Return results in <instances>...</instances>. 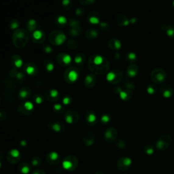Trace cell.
Returning a JSON list of instances; mask_svg holds the SVG:
<instances>
[{
	"label": "cell",
	"mask_w": 174,
	"mask_h": 174,
	"mask_svg": "<svg viewBox=\"0 0 174 174\" xmlns=\"http://www.w3.org/2000/svg\"><path fill=\"white\" fill-rule=\"evenodd\" d=\"M98 66L99 68L97 72L98 74H103V73L107 72L109 69V67H110L108 61L105 58L99 57V56H96L93 60L89 61V67H92L91 69L93 72H95Z\"/></svg>",
	"instance_id": "6da1fadb"
},
{
	"label": "cell",
	"mask_w": 174,
	"mask_h": 174,
	"mask_svg": "<svg viewBox=\"0 0 174 174\" xmlns=\"http://www.w3.org/2000/svg\"><path fill=\"white\" fill-rule=\"evenodd\" d=\"M78 158L74 155H69L64 158L63 161V167L69 172L74 171L78 165Z\"/></svg>",
	"instance_id": "7a4b0ae2"
},
{
	"label": "cell",
	"mask_w": 174,
	"mask_h": 174,
	"mask_svg": "<svg viewBox=\"0 0 174 174\" xmlns=\"http://www.w3.org/2000/svg\"><path fill=\"white\" fill-rule=\"evenodd\" d=\"M172 139L169 135L165 134L161 135L158 138L157 142V147L160 151H165V150L170 146L172 144Z\"/></svg>",
	"instance_id": "3957f363"
},
{
	"label": "cell",
	"mask_w": 174,
	"mask_h": 174,
	"mask_svg": "<svg viewBox=\"0 0 174 174\" xmlns=\"http://www.w3.org/2000/svg\"><path fill=\"white\" fill-rule=\"evenodd\" d=\"M152 80L156 84H161L167 78L166 72L163 69L157 68L152 71L150 75Z\"/></svg>",
	"instance_id": "277c9868"
},
{
	"label": "cell",
	"mask_w": 174,
	"mask_h": 174,
	"mask_svg": "<svg viewBox=\"0 0 174 174\" xmlns=\"http://www.w3.org/2000/svg\"><path fill=\"white\" fill-rule=\"evenodd\" d=\"M108 80L112 84H116L123 78V72L120 69H115L113 72L108 73Z\"/></svg>",
	"instance_id": "5b68a950"
},
{
	"label": "cell",
	"mask_w": 174,
	"mask_h": 174,
	"mask_svg": "<svg viewBox=\"0 0 174 174\" xmlns=\"http://www.w3.org/2000/svg\"><path fill=\"white\" fill-rule=\"evenodd\" d=\"M131 165V160L129 157H121L117 162V167L121 172L129 169Z\"/></svg>",
	"instance_id": "8992f818"
},
{
	"label": "cell",
	"mask_w": 174,
	"mask_h": 174,
	"mask_svg": "<svg viewBox=\"0 0 174 174\" xmlns=\"http://www.w3.org/2000/svg\"><path fill=\"white\" fill-rule=\"evenodd\" d=\"M65 119L69 124H76L78 122L80 116L75 110H68L65 114Z\"/></svg>",
	"instance_id": "52a82bcc"
},
{
	"label": "cell",
	"mask_w": 174,
	"mask_h": 174,
	"mask_svg": "<svg viewBox=\"0 0 174 174\" xmlns=\"http://www.w3.org/2000/svg\"><path fill=\"white\" fill-rule=\"evenodd\" d=\"M118 131L115 128H108L104 133V140L108 143H112L116 139Z\"/></svg>",
	"instance_id": "ba28073f"
},
{
	"label": "cell",
	"mask_w": 174,
	"mask_h": 174,
	"mask_svg": "<svg viewBox=\"0 0 174 174\" xmlns=\"http://www.w3.org/2000/svg\"><path fill=\"white\" fill-rule=\"evenodd\" d=\"M6 158L10 164H15L19 162L20 159V154L17 150L13 149L8 152Z\"/></svg>",
	"instance_id": "9c48e42d"
},
{
	"label": "cell",
	"mask_w": 174,
	"mask_h": 174,
	"mask_svg": "<svg viewBox=\"0 0 174 174\" xmlns=\"http://www.w3.org/2000/svg\"><path fill=\"white\" fill-rule=\"evenodd\" d=\"M47 127H48L50 130H52L57 133H61L66 130V126H65L64 124L59 121L50 122L48 123V125H47Z\"/></svg>",
	"instance_id": "30bf717a"
},
{
	"label": "cell",
	"mask_w": 174,
	"mask_h": 174,
	"mask_svg": "<svg viewBox=\"0 0 174 174\" xmlns=\"http://www.w3.org/2000/svg\"><path fill=\"white\" fill-rule=\"evenodd\" d=\"M46 159L48 164L55 165H57L61 161V157L57 152H51L46 155Z\"/></svg>",
	"instance_id": "8fae6325"
},
{
	"label": "cell",
	"mask_w": 174,
	"mask_h": 174,
	"mask_svg": "<svg viewBox=\"0 0 174 174\" xmlns=\"http://www.w3.org/2000/svg\"><path fill=\"white\" fill-rule=\"evenodd\" d=\"M95 141V135L92 132H88L84 135L82 141L86 146H92Z\"/></svg>",
	"instance_id": "7c38bea8"
},
{
	"label": "cell",
	"mask_w": 174,
	"mask_h": 174,
	"mask_svg": "<svg viewBox=\"0 0 174 174\" xmlns=\"http://www.w3.org/2000/svg\"><path fill=\"white\" fill-rule=\"evenodd\" d=\"M161 93L163 97H166V98H169L173 95V91L172 87L170 85L168 84H164L160 88Z\"/></svg>",
	"instance_id": "4fadbf2b"
},
{
	"label": "cell",
	"mask_w": 174,
	"mask_h": 174,
	"mask_svg": "<svg viewBox=\"0 0 174 174\" xmlns=\"http://www.w3.org/2000/svg\"><path fill=\"white\" fill-rule=\"evenodd\" d=\"M96 116L93 111L89 110L86 113V120L89 125H93L96 123Z\"/></svg>",
	"instance_id": "5bb4252c"
},
{
	"label": "cell",
	"mask_w": 174,
	"mask_h": 174,
	"mask_svg": "<svg viewBox=\"0 0 174 174\" xmlns=\"http://www.w3.org/2000/svg\"><path fill=\"white\" fill-rule=\"evenodd\" d=\"M116 21L118 23V25L120 26H126L129 25V21L125 15L123 14H119L116 16Z\"/></svg>",
	"instance_id": "9a60e30c"
},
{
	"label": "cell",
	"mask_w": 174,
	"mask_h": 174,
	"mask_svg": "<svg viewBox=\"0 0 174 174\" xmlns=\"http://www.w3.org/2000/svg\"><path fill=\"white\" fill-rule=\"evenodd\" d=\"M162 29L168 36L170 37L174 38V26L172 25H165L164 24L162 25Z\"/></svg>",
	"instance_id": "2e32d148"
},
{
	"label": "cell",
	"mask_w": 174,
	"mask_h": 174,
	"mask_svg": "<svg viewBox=\"0 0 174 174\" xmlns=\"http://www.w3.org/2000/svg\"><path fill=\"white\" fill-rule=\"evenodd\" d=\"M138 72V67L134 63H131L127 68V73L129 76L131 78L135 77L137 74Z\"/></svg>",
	"instance_id": "e0dca14e"
},
{
	"label": "cell",
	"mask_w": 174,
	"mask_h": 174,
	"mask_svg": "<svg viewBox=\"0 0 174 174\" xmlns=\"http://www.w3.org/2000/svg\"><path fill=\"white\" fill-rule=\"evenodd\" d=\"M30 169L31 167L27 163H21L19 165V171L23 174H28Z\"/></svg>",
	"instance_id": "ac0fdd59"
},
{
	"label": "cell",
	"mask_w": 174,
	"mask_h": 174,
	"mask_svg": "<svg viewBox=\"0 0 174 174\" xmlns=\"http://www.w3.org/2000/svg\"><path fill=\"white\" fill-rule=\"evenodd\" d=\"M86 85L88 87H91L95 84L96 82V78L93 75H88L86 78Z\"/></svg>",
	"instance_id": "d6986e66"
},
{
	"label": "cell",
	"mask_w": 174,
	"mask_h": 174,
	"mask_svg": "<svg viewBox=\"0 0 174 174\" xmlns=\"http://www.w3.org/2000/svg\"><path fill=\"white\" fill-rule=\"evenodd\" d=\"M125 58H126V61H127L128 62H129V63H131V64L135 63V62L136 61V60H137V56H136V55H135V53L131 52H128L127 54H126Z\"/></svg>",
	"instance_id": "ffe728a7"
},
{
	"label": "cell",
	"mask_w": 174,
	"mask_h": 174,
	"mask_svg": "<svg viewBox=\"0 0 174 174\" xmlns=\"http://www.w3.org/2000/svg\"><path fill=\"white\" fill-rule=\"evenodd\" d=\"M120 97H121L123 100L128 101V100H129L131 98L132 93L131 92V91L126 90L125 91H123V92L120 93Z\"/></svg>",
	"instance_id": "44dd1931"
},
{
	"label": "cell",
	"mask_w": 174,
	"mask_h": 174,
	"mask_svg": "<svg viewBox=\"0 0 174 174\" xmlns=\"http://www.w3.org/2000/svg\"><path fill=\"white\" fill-rule=\"evenodd\" d=\"M109 45H110V47L111 48L115 49V50H119V48H120L121 44H120V42H119V40H110Z\"/></svg>",
	"instance_id": "7402d4cb"
},
{
	"label": "cell",
	"mask_w": 174,
	"mask_h": 174,
	"mask_svg": "<svg viewBox=\"0 0 174 174\" xmlns=\"http://www.w3.org/2000/svg\"><path fill=\"white\" fill-rule=\"evenodd\" d=\"M58 96V93L55 90H52L51 91L48 95H47V99H48L49 101H55L57 100Z\"/></svg>",
	"instance_id": "603a6c76"
},
{
	"label": "cell",
	"mask_w": 174,
	"mask_h": 174,
	"mask_svg": "<svg viewBox=\"0 0 174 174\" xmlns=\"http://www.w3.org/2000/svg\"><path fill=\"white\" fill-rule=\"evenodd\" d=\"M31 164L35 167L40 166V165L42 164V159L38 157H35L34 158H32Z\"/></svg>",
	"instance_id": "cb8c5ba5"
},
{
	"label": "cell",
	"mask_w": 174,
	"mask_h": 174,
	"mask_svg": "<svg viewBox=\"0 0 174 174\" xmlns=\"http://www.w3.org/2000/svg\"><path fill=\"white\" fill-rule=\"evenodd\" d=\"M144 152L146 153V154H152L153 152H154V148H153V146L151 145H146L144 148Z\"/></svg>",
	"instance_id": "d4e9b609"
},
{
	"label": "cell",
	"mask_w": 174,
	"mask_h": 174,
	"mask_svg": "<svg viewBox=\"0 0 174 174\" xmlns=\"http://www.w3.org/2000/svg\"><path fill=\"white\" fill-rule=\"evenodd\" d=\"M147 91L150 95H153L157 91V87L154 84H150L147 87Z\"/></svg>",
	"instance_id": "484cf974"
},
{
	"label": "cell",
	"mask_w": 174,
	"mask_h": 174,
	"mask_svg": "<svg viewBox=\"0 0 174 174\" xmlns=\"http://www.w3.org/2000/svg\"><path fill=\"white\" fill-rule=\"evenodd\" d=\"M19 112L20 114H21L23 115H29L31 113V112L26 110L23 105H21L19 108Z\"/></svg>",
	"instance_id": "4316f807"
},
{
	"label": "cell",
	"mask_w": 174,
	"mask_h": 174,
	"mask_svg": "<svg viewBox=\"0 0 174 174\" xmlns=\"http://www.w3.org/2000/svg\"><path fill=\"white\" fill-rule=\"evenodd\" d=\"M110 119H111V118H110V115H108V114H105L104 115V116H102L101 117V122L103 123H104V124H106V123H108L110 121Z\"/></svg>",
	"instance_id": "83f0119b"
},
{
	"label": "cell",
	"mask_w": 174,
	"mask_h": 174,
	"mask_svg": "<svg viewBox=\"0 0 174 174\" xmlns=\"http://www.w3.org/2000/svg\"><path fill=\"white\" fill-rule=\"evenodd\" d=\"M23 105H24V107L26 109V110H27L28 111H30L31 112L32 110H33V105H32L31 103H29V102H27L25 103V104H23Z\"/></svg>",
	"instance_id": "f1b7e54d"
},
{
	"label": "cell",
	"mask_w": 174,
	"mask_h": 174,
	"mask_svg": "<svg viewBox=\"0 0 174 174\" xmlns=\"http://www.w3.org/2000/svg\"><path fill=\"white\" fill-rule=\"evenodd\" d=\"M116 145H117L118 147H119V148H125V147L126 143H125V141H124V140H120L118 141Z\"/></svg>",
	"instance_id": "f546056e"
},
{
	"label": "cell",
	"mask_w": 174,
	"mask_h": 174,
	"mask_svg": "<svg viewBox=\"0 0 174 174\" xmlns=\"http://www.w3.org/2000/svg\"><path fill=\"white\" fill-rule=\"evenodd\" d=\"M54 110L57 112V113H61L63 111V108H62V106L61 105H55L54 107Z\"/></svg>",
	"instance_id": "4dcf8cb0"
},
{
	"label": "cell",
	"mask_w": 174,
	"mask_h": 174,
	"mask_svg": "<svg viewBox=\"0 0 174 174\" xmlns=\"http://www.w3.org/2000/svg\"><path fill=\"white\" fill-rule=\"evenodd\" d=\"M89 21L91 23H93V24H97V23H99V19L96 16H93V17H91L89 19Z\"/></svg>",
	"instance_id": "1f68e13d"
},
{
	"label": "cell",
	"mask_w": 174,
	"mask_h": 174,
	"mask_svg": "<svg viewBox=\"0 0 174 174\" xmlns=\"http://www.w3.org/2000/svg\"><path fill=\"white\" fill-rule=\"evenodd\" d=\"M100 27H101V28L103 29V30L104 31H107L110 28V27L107 24V23H101V25H100Z\"/></svg>",
	"instance_id": "d6a6232c"
},
{
	"label": "cell",
	"mask_w": 174,
	"mask_h": 174,
	"mask_svg": "<svg viewBox=\"0 0 174 174\" xmlns=\"http://www.w3.org/2000/svg\"><path fill=\"white\" fill-rule=\"evenodd\" d=\"M20 97H21L22 99L26 98L27 97H28V93L26 91H21L20 93Z\"/></svg>",
	"instance_id": "836d02e7"
},
{
	"label": "cell",
	"mask_w": 174,
	"mask_h": 174,
	"mask_svg": "<svg viewBox=\"0 0 174 174\" xmlns=\"http://www.w3.org/2000/svg\"><path fill=\"white\" fill-rule=\"evenodd\" d=\"M32 174H46V173L42 169H36L34 171Z\"/></svg>",
	"instance_id": "e575fe53"
},
{
	"label": "cell",
	"mask_w": 174,
	"mask_h": 174,
	"mask_svg": "<svg viewBox=\"0 0 174 174\" xmlns=\"http://www.w3.org/2000/svg\"><path fill=\"white\" fill-rule=\"evenodd\" d=\"M70 102V99L68 98V97H66L63 99V103L65 104H69Z\"/></svg>",
	"instance_id": "d590c367"
},
{
	"label": "cell",
	"mask_w": 174,
	"mask_h": 174,
	"mask_svg": "<svg viewBox=\"0 0 174 174\" xmlns=\"http://www.w3.org/2000/svg\"><path fill=\"white\" fill-rule=\"evenodd\" d=\"M95 174H104V173L103 172H101V171H98V172L95 173Z\"/></svg>",
	"instance_id": "8d00e7d4"
},
{
	"label": "cell",
	"mask_w": 174,
	"mask_h": 174,
	"mask_svg": "<svg viewBox=\"0 0 174 174\" xmlns=\"http://www.w3.org/2000/svg\"><path fill=\"white\" fill-rule=\"evenodd\" d=\"M2 114L0 113V121H2L3 119H2Z\"/></svg>",
	"instance_id": "74e56055"
},
{
	"label": "cell",
	"mask_w": 174,
	"mask_h": 174,
	"mask_svg": "<svg viewBox=\"0 0 174 174\" xmlns=\"http://www.w3.org/2000/svg\"><path fill=\"white\" fill-rule=\"evenodd\" d=\"M0 167H1V163H0Z\"/></svg>",
	"instance_id": "f35d334b"
},
{
	"label": "cell",
	"mask_w": 174,
	"mask_h": 174,
	"mask_svg": "<svg viewBox=\"0 0 174 174\" xmlns=\"http://www.w3.org/2000/svg\"><path fill=\"white\" fill-rule=\"evenodd\" d=\"M173 6H174V2H173Z\"/></svg>",
	"instance_id": "ab89813d"
},
{
	"label": "cell",
	"mask_w": 174,
	"mask_h": 174,
	"mask_svg": "<svg viewBox=\"0 0 174 174\" xmlns=\"http://www.w3.org/2000/svg\"><path fill=\"white\" fill-rule=\"evenodd\" d=\"M125 174H126V173H125Z\"/></svg>",
	"instance_id": "60d3db41"
}]
</instances>
